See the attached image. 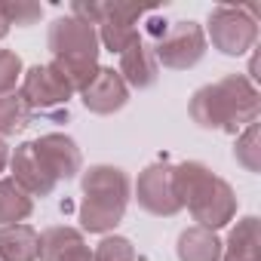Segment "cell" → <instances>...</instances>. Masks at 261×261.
Listing matches in <instances>:
<instances>
[{
    "label": "cell",
    "mask_w": 261,
    "mask_h": 261,
    "mask_svg": "<svg viewBox=\"0 0 261 261\" xmlns=\"http://www.w3.org/2000/svg\"><path fill=\"white\" fill-rule=\"evenodd\" d=\"M0 13H4L7 25L13 28H31L43 19V7L40 4H28V0H16V4H0Z\"/></svg>",
    "instance_id": "21"
},
{
    "label": "cell",
    "mask_w": 261,
    "mask_h": 261,
    "mask_svg": "<svg viewBox=\"0 0 261 261\" xmlns=\"http://www.w3.org/2000/svg\"><path fill=\"white\" fill-rule=\"evenodd\" d=\"M221 249H224V243L218 240V233L209 227H200V224L185 227L175 243L178 261H221Z\"/></svg>",
    "instance_id": "15"
},
{
    "label": "cell",
    "mask_w": 261,
    "mask_h": 261,
    "mask_svg": "<svg viewBox=\"0 0 261 261\" xmlns=\"http://www.w3.org/2000/svg\"><path fill=\"white\" fill-rule=\"evenodd\" d=\"M40 233L31 224L0 227V261H37Z\"/></svg>",
    "instance_id": "16"
},
{
    "label": "cell",
    "mask_w": 261,
    "mask_h": 261,
    "mask_svg": "<svg viewBox=\"0 0 261 261\" xmlns=\"http://www.w3.org/2000/svg\"><path fill=\"white\" fill-rule=\"evenodd\" d=\"M46 43H49V53H53L49 68L68 83L71 92H83L89 86V80L95 77V71H98L101 43H98L95 28L74 19V16H59L49 25Z\"/></svg>",
    "instance_id": "2"
},
{
    "label": "cell",
    "mask_w": 261,
    "mask_h": 261,
    "mask_svg": "<svg viewBox=\"0 0 261 261\" xmlns=\"http://www.w3.org/2000/svg\"><path fill=\"white\" fill-rule=\"evenodd\" d=\"M34 212V197L25 194L13 178H0V227L22 224Z\"/></svg>",
    "instance_id": "18"
},
{
    "label": "cell",
    "mask_w": 261,
    "mask_h": 261,
    "mask_svg": "<svg viewBox=\"0 0 261 261\" xmlns=\"http://www.w3.org/2000/svg\"><path fill=\"white\" fill-rule=\"evenodd\" d=\"M221 261H261V221L255 215H246L230 227Z\"/></svg>",
    "instance_id": "14"
},
{
    "label": "cell",
    "mask_w": 261,
    "mask_h": 261,
    "mask_svg": "<svg viewBox=\"0 0 261 261\" xmlns=\"http://www.w3.org/2000/svg\"><path fill=\"white\" fill-rule=\"evenodd\" d=\"M10 169H13V181H16L25 194H31V197H49V194L56 191V185H59V181L46 172V166L40 163V157H37V151H34V142H25V145H19V148L13 151Z\"/></svg>",
    "instance_id": "12"
},
{
    "label": "cell",
    "mask_w": 261,
    "mask_h": 261,
    "mask_svg": "<svg viewBox=\"0 0 261 261\" xmlns=\"http://www.w3.org/2000/svg\"><path fill=\"white\" fill-rule=\"evenodd\" d=\"M233 157H237V163L246 172H261V129H258V123L246 126L243 133L237 136Z\"/></svg>",
    "instance_id": "20"
},
{
    "label": "cell",
    "mask_w": 261,
    "mask_h": 261,
    "mask_svg": "<svg viewBox=\"0 0 261 261\" xmlns=\"http://www.w3.org/2000/svg\"><path fill=\"white\" fill-rule=\"evenodd\" d=\"M117 74L123 77V83H126L129 89H148V86L157 83L160 65H157L154 46L145 40V34L120 53V68H117Z\"/></svg>",
    "instance_id": "13"
},
{
    "label": "cell",
    "mask_w": 261,
    "mask_h": 261,
    "mask_svg": "<svg viewBox=\"0 0 261 261\" xmlns=\"http://www.w3.org/2000/svg\"><path fill=\"white\" fill-rule=\"evenodd\" d=\"M209 40L224 56H246L258 40V7H215L209 13Z\"/></svg>",
    "instance_id": "4"
},
{
    "label": "cell",
    "mask_w": 261,
    "mask_h": 261,
    "mask_svg": "<svg viewBox=\"0 0 261 261\" xmlns=\"http://www.w3.org/2000/svg\"><path fill=\"white\" fill-rule=\"evenodd\" d=\"M80 98H83L86 111L108 117V114H117L129 101V86L123 83V77L114 68H98L95 77L89 80V86L80 92Z\"/></svg>",
    "instance_id": "11"
},
{
    "label": "cell",
    "mask_w": 261,
    "mask_h": 261,
    "mask_svg": "<svg viewBox=\"0 0 261 261\" xmlns=\"http://www.w3.org/2000/svg\"><path fill=\"white\" fill-rule=\"evenodd\" d=\"M22 59L13 49H0V95L16 92V83H22Z\"/></svg>",
    "instance_id": "23"
},
{
    "label": "cell",
    "mask_w": 261,
    "mask_h": 261,
    "mask_svg": "<svg viewBox=\"0 0 261 261\" xmlns=\"http://www.w3.org/2000/svg\"><path fill=\"white\" fill-rule=\"evenodd\" d=\"M148 16V10L136 7V4H105L101 19H98V43L111 53H123L129 43H136L142 37L139 22Z\"/></svg>",
    "instance_id": "9"
},
{
    "label": "cell",
    "mask_w": 261,
    "mask_h": 261,
    "mask_svg": "<svg viewBox=\"0 0 261 261\" xmlns=\"http://www.w3.org/2000/svg\"><path fill=\"white\" fill-rule=\"evenodd\" d=\"M68 261H92V252H89V246H83L74 258H68Z\"/></svg>",
    "instance_id": "25"
},
{
    "label": "cell",
    "mask_w": 261,
    "mask_h": 261,
    "mask_svg": "<svg viewBox=\"0 0 261 261\" xmlns=\"http://www.w3.org/2000/svg\"><path fill=\"white\" fill-rule=\"evenodd\" d=\"M31 117H34V111L28 108V101L19 92L0 95V139L25 133L28 123H31Z\"/></svg>",
    "instance_id": "19"
},
{
    "label": "cell",
    "mask_w": 261,
    "mask_h": 261,
    "mask_svg": "<svg viewBox=\"0 0 261 261\" xmlns=\"http://www.w3.org/2000/svg\"><path fill=\"white\" fill-rule=\"evenodd\" d=\"M80 191H83V200L77 206V218H80V227L89 233L114 230L123 221L129 197H133L129 175L108 163L89 166L80 178Z\"/></svg>",
    "instance_id": "3"
},
{
    "label": "cell",
    "mask_w": 261,
    "mask_h": 261,
    "mask_svg": "<svg viewBox=\"0 0 261 261\" xmlns=\"http://www.w3.org/2000/svg\"><path fill=\"white\" fill-rule=\"evenodd\" d=\"M136 200L145 212H151L157 218L178 215L181 203H178L175 181H172V163H151L148 169H142V175L136 181Z\"/></svg>",
    "instance_id": "8"
},
{
    "label": "cell",
    "mask_w": 261,
    "mask_h": 261,
    "mask_svg": "<svg viewBox=\"0 0 261 261\" xmlns=\"http://www.w3.org/2000/svg\"><path fill=\"white\" fill-rule=\"evenodd\" d=\"M83 246H86L83 230L68 227V224H56V227H46L40 233V255H37V261H68Z\"/></svg>",
    "instance_id": "17"
},
{
    "label": "cell",
    "mask_w": 261,
    "mask_h": 261,
    "mask_svg": "<svg viewBox=\"0 0 261 261\" xmlns=\"http://www.w3.org/2000/svg\"><path fill=\"white\" fill-rule=\"evenodd\" d=\"M151 46H154L157 65L169 71H188L206 56V31L194 19H181V22H172L163 31V37Z\"/></svg>",
    "instance_id": "5"
},
{
    "label": "cell",
    "mask_w": 261,
    "mask_h": 261,
    "mask_svg": "<svg viewBox=\"0 0 261 261\" xmlns=\"http://www.w3.org/2000/svg\"><path fill=\"white\" fill-rule=\"evenodd\" d=\"M185 206L191 209V215H194V221L200 227L218 230V227H224V224L233 221V215H237V194H233V188L224 178H218V175L209 172L191 191V197L185 200Z\"/></svg>",
    "instance_id": "6"
},
{
    "label": "cell",
    "mask_w": 261,
    "mask_h": 261,
    "mask_svg": "<svg viewBox=\"0 0 261 261\" xmlns=\"http://www.w3.org/2000/svg\"><path fill=\"white\" fill-rule=\"evenodd\" d=\"M7 163H10V145H7L4 139H0V172L7 169Z\"/></svg>",
    "instance_id": "24"
},
{
    "label": "cell",
    "mask_w": 261,
    "mask_h": 261,
    "mask_svg": "<svg viewBox=\"0 0 261 261\" xmlns=\"http://www.w3.org/2000/svg\"><path fill=\"white\" fill-rule=\"evenodd\" d=\"M92 261H136V246L126 237H105L95 246Z\"/></svg>",
    "instance_id": "22"
},
{
    "label": "cell",
    "mask_w": 261,
    "mask_h": 261,
    "mask_svg": "<svg viewBox=\"0 0 261 261\" xmlns=\"http://www.w3.org/2000/svg\"><path fill=\"white\" fill-rule=\"evenodd\" d=\"M19 95L28 101V108L34 114H62V108L68 111V101L74 92L49 65H34L22 74V92Z\"/></svg>",
    "instance_id": "7"
},
{
    "label": "cell",
    "mask_w": 261,
    "mask_h": 261,
    "mask_svg": "<svg viewBox=\"0 0 261 261\" xmlns=\"http://www.w3.org/2000/svg\"><path fill=\"white\" fill-rule=\"evenodd\" d=\"M258 111L261 95L255 83L243 74H227L215 83L200 86L191 95V120L203 129H221L230 136L258 123Z\"/></svg>",
    "instance_id": "1"
},
{
    "label": "cell",
    "mask_w": 261,
    "mask_h": 261,
    "mask_svg": "<svg viewBox=\"0 0 261 261\" xmlns=\"http://www.w3.org/2000/svg\"><path fill=\"white\" fill-rule=\"evenodd\" d=\"M34 151H37L40 163L46 166V172L56 181H71L83 169V154H80V148L71 136H62V133L40 136L34 142Z\"/></svg>",
    "instance_id": "10"
},
{
    "label": "cell",
    "mask_w": 261,
    "mask_h": 261,
    "mask_svg": "<svg viewBox=\"0 0 261 261\" xmlns=\"http://www.w3.org/2000/svg\"><path fill=\"white\" fill-rule=\"evenodd\" d=\"M10 34V25H7V19H4V13H0V37H7Z\"/></svg>",
    "instance_id": "26"
}]
</instances>
